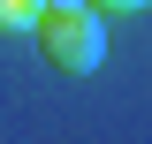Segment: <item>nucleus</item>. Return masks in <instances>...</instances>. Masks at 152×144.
I'll return each instance as SVG.
<instances>
[{
    "instance_id": "obj_3",
    "label": "nucleus",
    "mask_w": 152,
    "mask_h": 144,
    "mask_svg": "<svg viewBox=\"0 0 152 144\" xmlns=\"http://www.w3.org/2000/svg\"><path fill=\"white\" fill-rule=\"evenodd\" d=\"M99 15H137V8H145V0H91Z\"/></svg>"
},
{
    "instance_id": "obj_2",
    "label": "nucleus",
    "mask_w": 152,
    "mask_h": 144,
    "mask_svg": "<svg viewBox=\"0 0 152 144\" xmlns=\"http://www.w3.org/2000/svg\"><path fill=\"white\" fill-rule=\"evenodd\" d=\"M38 23V0H0V31H31Z\"/></svg>"
},
{
    "instance_id": "obj_4",
    "label": "nucleus",
    "mask_w": 152,
    "mask_h": 144,
    "mask_svg": "<svg viewBox=\"0 0 152 144\" xmlns=\"http://www.w3.org/2000/svg\"><path fill=\"white\" fill-rule=\"evenodd\" d=\"M38 8H76V0H38Z\"/></svg>"
},
{
    "instance_id": "obj_1",
    "label": "nucleus",
    "mask_w": 152,
    "mask_h": 144,
    "mask_svg": "<svg viewBox=\"0 0 152 144\" xmlns=\"http://www.w3.org/2000/svg\"><path fill=\"white\" fill-rule=\"evenodd\" d=\"M31 38L46 46V61H53L61 76H91L99 61H107V15H99L91 0H76V8H38Z\"/></svg>"
}]
</instances>
